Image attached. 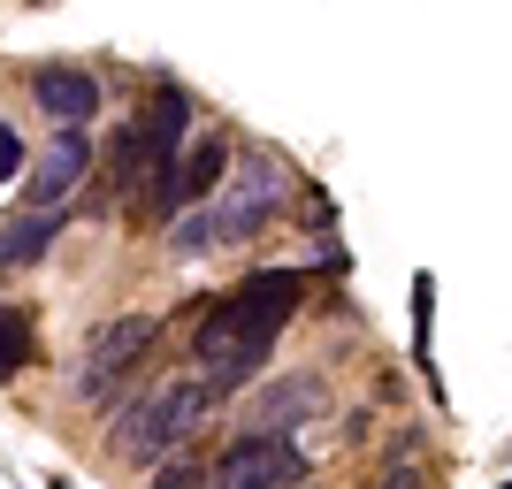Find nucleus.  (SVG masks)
<instances>
[{"mask_svg":"<svg viewBox=\"0 0 512 489\" xmlns=\"http://www.w3.org/2000/svg\"><path fill=\"white\" fill-rule=\"evenodd\" d=\"M62 230V214H8V245H0V260L8 268H23V260L46 253V237Z\"/></svg>","mask_w":512,"mask_h":489,"instance_id":"nucleus-10","label":"nucleus"},{"mask_svg":"<svg viewBox=\"0 0 512 489\" xmlns=\"http://www.w3.org/2000/svg\"><path fill=\"white\" fill-rule=\"evenodd\" d=\"M153 337H161V321H153V314L100 321V329L85 337V375H77V398H107V390L123 383V367L138 360V352H153Z\"/></svg>","mask_w":512,"mask_h":489,"instance_id":"nucleus-6","label":"nucleus"},{"mask_svg":"<svg viewBox=\"0 0 512 489\" xmlns=\"http://www.w3.org/2000/svg\"><path fill=\"white\" fill-rule=\"evenodd\" d=\"M0 344H8V375L31 367V329H23V306H0Z\"/></svg>","mask_w":512,"mask_h":489,"instance_id":"nucleus-12","label":"nucleus"},{"mask_svg":"<svg viewBox=\"0 0 512 489\" xmlns=\"http://www.w3.org/2000/svg\"><path fill=\"white\" fill-rule=\"evenodd\" d=\"M138 123H146V161H153V176H146V192H138V214H169V184H176V169H184V138H192V100L176 85H161L146 107H138Z\"/></svg>","mask_w":512,"mask_h":489,"instance_id":"nucleus-3","label":"nucleus"},{"mask_svg":"<svg viewBox=\"0 0 512 489\" xmlns=\"http://www.w3.org/2000/svg\"><path fill=\"white\" fill-rule=\"evenodd\" d=\"M222 176H230V146H222V130H214V138H192V153H184V169H176V184H169V214L207 207V199L222 192Z\"/></svg>","mask_w":512,"mask_h":489,"instance_id":"nucleus-9","label":"nucleus"},{"mask_svg":"<svg viewBox=\"0 0 512 489\" xmlns=\"http://www.w3.org/2000/svg\"><path fill=\"white\" fill-rule=\"evenodd\" d=\"M306 306V276L299 268H260V276H245L230 298H214L207 314H199V375H207L222 398L230 390H245L268 367V352H276V337L291 329V314Z\"/></svg>","mask_w":512,"mask_h":489,"instance_id":"nucleus-1","label":"nucleus"},{"mask_svg":"<svg viewBox=\"0 0 512 489\" xmlns=\"http://www.w3.org/2000/svg\"><path fill=\"white\" fill-rule=\"evenodd\" d=\"M276 207H283V169L268 161V153H245V161H237V176L222 184V207H214L222 245H253V237L276 222Z\"/></svg>","mask_w":512,"mask_h":489,"instance_id":"nucleus-4","label":"nucleus"},{"mask_svg":"<svg viewBox=\"0 0 512 489\" xmlns=\"http://www.w3.org/2000/svg\"><path fill=\"white\" fill-rule=\"evenodd\" d=\"M214 398L222 390L207 383V375H161V383L146 390V398H130L123 413H115V459H130V467H146V459H161V451H176L192 428H207Z\"/></svg>","mask_w":512,"mask_h":489,"instance_id":"nucleus-2","label":"nucleus"},{"mask_svg":"<svg viewBox=\"0 0 512 489\" xmlns=\"http://www.w3.org/2000/svg\"><path fill=\"white\" fill-rule=\"evenodd\" d=\"M31 100H39V115L54 130H85L100 115V77L77 62H46V69H31Z\"/></svg>","mask_w":512,"mask_h":489,"instance_id":"nucleus-7","label":"nucleus"},{"mask_svg":"<svg viewBox=\"0 0 512 489\" xmlns=\"http://www.w3.org/2000/svg\"><path fill=\"white\" fill-rule=\"evenodd\" d=\"M0 176H23V138L16 130H0Z\"/></svg>","mask_w":512,"mask_h":489,"instance_id":"nucleus-14","label":"nucleus"},{"mask_svg":"<svg viewBox=\"0 0 512 489\" xmlns=\"http://www.w3.org/2000/svg\"><path fill=\"white\" fill-rule=\"evenodd\" d=\"M222 245V222H214V207H192L184 222H176V237H169V253L176 260H199V253H214Z\"/></svg>","mask_w":512,"mask_h":489,"instance_id":"nucleus-11","label":"nucleus"},{"mask_svg":"<svg viewBox=\"0 0 512 489\" xmlns=\"http://www.w3.org/2000/svg\"><path fill=\"white\" fill-rule=\"evenodd\" d=\"M146 489H207V467H199V459H169Z\"/></svg>","mask_w":512,"mask_h":489,"instance_id":"nucleus-13","label":"nucleus"},{"mask_svg":"<svg viewBox=\"0 0 512 489\" xmlns=\"http://www.w3.org/2000/svg\"><path fill=\"white\" fill-rule=\"evenodd\" d=\"M85 169H92V138H85V130H54L46 153L31 161V207H39V214H62V199L85 184Z\"/></svg>","mask_w":512,"mask_h":489,"instance_id":"nucleus-8","label":"nucleus"},{"mask_svg":"<svg viewBox=\"0 0 512 489\" xmlns=\"http://www.w3.org/2000/svg\"><path fill=\"white\" fill-rule=\"evenodd\" d=\"M207 489H306V459L283 436H237L207 467Z\"/></svg>","mask_w":512,"mask_h":489,"instance_id":"nucleus-5","label":"nucleus"},{"mask_svg":"<svg viewBox=\"0 0 512 489\" xmlns=\"http://www.w3.org/2000/svg\"><path fill=\"white\" fill-rule=\"evenodd\" d=\"M383 489H421V482H413V474L398 467V474H383Z\"/></svg>","mask_w":512,"mask_h":489,"instance_id":"nucleus-15","label":"nucleus"}]
</instances>
